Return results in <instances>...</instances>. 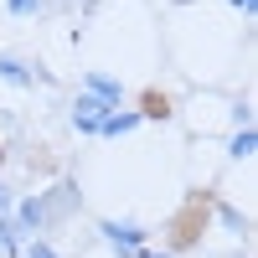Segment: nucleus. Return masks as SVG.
Listing matches in <instances>:
<instances>
[{
    "instance_id": "nucleus-1",
    "label": "nucleus",
    "mask_w": 258,
    "mask_h": 258,
    "mask_svg": "<svg viewBox=\"0 0 258 258\" xmlns=\"http://www.w3.org/2000/svg\"><path fill=\"white\" fill-rule=\"evenodd\" d=\"M0 170H6V145H0Z\"/></svg>"
}]
</instances>
